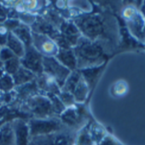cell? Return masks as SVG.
Wrapping results in <instances>:
<instances>
[{
    "instance_id": "obj_18",
    "label": "cell",
    "mask_w": 145,
    "mask_h": 145,
    "mask_svg": "<svg viewBox=\"0 0 145 145\" xmlns=\"http://www.w3.org/2000/svg\"><path fill=\"white\" fill-rule=\"evenodd\" d=\"M0 49H1V47H0Z\"/></svg>"
},
{
    "instance_id": "obj_12",
    "label": "cell",
    "mask_w": 145,
    "mask_h": 145,
    "mask_svg": "<svg viewBox=\"0 0 145 145\" xmlns=\"http://www.w3.org/2000/svg\"><path fill=\"white\" fill-rule=\"evenodd\" d=\"M21 60L17 56L4 62V69L5 71V74L12 76L18 71L21 67Z\"/></svg>"
},
{
    "instance_id": "obj_4",
    "label": "cell",
    "mask_w": 145,
    "mask_h": 145,
    "mask_svg": "<svg viewBox=\"0 0 145 145\" xmlns=\"http://www.w3.org/2000/svg\"><path fill=\"white\" fill-rule=\"evenodd\" d=\"M60 128V124L57 120L35 119L30 122L29 133L33 137L45 136L57 132Z\"/></svg>"
},
{
    "instance_id": "obj_15",
    "label": "cell",
    "mask_w": 145,
    "mask_h": 145,
    "mask_svg": "<svg viewBox=\"0 0 145 145\" xmlns=\"http://www.w3.org/2000/svg\"><path fill=\"white\" fill-rule=\"evenodd\" d=\"M10 33V31L5 26V24H0V47L6 46Z\"/></svg>"
},
{
    "instance_id": "obj_14",
    "label": "cell",
    "mask_w": 145,
    "mask_h": 145,
    "mask_svg": "<svg viewBox=\"0 0 145 145\" xmlns=\"http://www.w3.org/2000/svg\"><path fill=\"white\" fill-rule=\"evenodd\" d=\"M127 84L124 80L117 81L113 87V95L115 97H122L127 92Z\"/></svg>"
},
{
    "instance_id": "obj_5",
    "label": "cell",
    "mask_w": 145,
    "mask_h": 145,
    "mask_svg": "<svg viewBox=\"0 0 145 145\" xmlns=\"http://www.w3.org/2000/svg\"><path fill=\"white\" fill-rule=\"evenodd\" d=\"M43 56L33 47L26 48L25 55L21 58V65L26 69L31 71L38 77L43 74Z\"/></svg>"
},
{
    "instance_id": "obj_10",
    "label": "cell",
    "mask_w": 145,
    "mask_h": 145,
    "mask_svg": "<svg viewBox=\"0 0 145 145\" xmlns=\"http://www.w3.org/2000/svg\"><path fill=\"white\" fill-rule=\"evenodd\" d=\"M36 78H37V76L33 74V72L26 69L22 66H21V67L18 69V71L14 75H12V79L14 80L15 86H22L26 84L31 83Z\"/></svg>"
},
{
    "instance_id": "obj_13",
    "label": "cell",
    "mask_w": 145,
    "mask_h": 145,
    "mask_svg": "<svg viewBox=\"0 0 145 145\" xmlns=\"http://www.w3.org/2000/svg\"><path fill=\"white\" fill-rule=\"evenodd\" d=\"M15 87L14 80L12 79V76L5 74L1 79H0V91L7 93L10 91Z\"/></svg>"
},
{
    "instance_id": "obj_1",
    "label": "cell",
    "mask_w": 145,
    "mask_h": 145,
    "mask_svg": "<svg viewBox=\"0 0 145 145\" xmlns=\"http://www.w3.org/2000/svg\"><path fill=\"white\" fill-rule=\"evenodd\" d=\"M87 85L85 78L78 72H71L70 75L67 79L61 91L70 93L74 98L75 102H84L87 95Z\"/></svg>"
},
{
    "instance_id": "obj_9",
    "label": "cell",
    "mask_w": 145,
    "mask_h": 145,
    "mask_svg": "<svg viewBox=\"0 0 145 145\" xmlns=\"http://www.w3.org/2000/svg\"><path fill=\"white\" fill-rule=\"evenodd\" d=\"M11 33L22 42L26 48L33 46V32L29 26L21 23Z\"/></svg>"
},
{
    "instance_id": "obj_19",
    "label": "cell",
    "mask_w": 145,
    "mask_h": 145,
    "mask_svg": "<svg viewBox=\"0 0 145 145\" xmlns=\"http://www.w3.org/2000/svg\"><path fill=\"white\" fill-rule=\"evenodd\" d=\"M74 145H75V144H74Z\"/></svg>"
},
{
    "instance_id": "obj_3",
    "label": "cell",
    "mask_w": 145,
    "mask_h": 145,
    "mask_svg": "<svg viewBox=\"0 0 145 145\" xmlns=\"http://www.w3.org/2000/svg\"><path fill=\"white\" fill-rule=\"evenodd\" d=\"M33 47L43 57H56L60 50L50 37L36 33H33Z\"/></svg>"
},
{
    "instance_id": "obj_8",
    "label": "cell",
    "mask_w": 145,
    "mask_h": 145,
    "mask_svg": "<svg viewBox=\"0 0 145 145\" xmlns=\"http://www.w3.org/2000/svg\"><path fill=\"white\" fill-rule=\"evenodd\" d=\"M56 58L71 72L76 69L77 67V65H78L77 59H76L74 52L71 49H68V50L60 49L57 55L56 56Z\"/></svg>"
},
{
    "instance_id": "obj_2",
    "label": "cell",
    "mask_w": 145,
    "mask_h": 145,
    "mask_svg": "<svg viewBox=\"0 0 145 145\" xmlns=\"http://www.w3.org/2000/svg\"><path fill=\"white\" fill-rule=\"evenodd\" d=\"M43 67L44 72L52 77L61 89L71 74V71L64 67L56 57H44Z\"/></svg>"
},
{
    "instance_id": "obj_17",
    "label": "cell",
    "mask_w": 145,
    "mask_h": 145,
    "mask_svg": "<svg viewBox=\"0 0 145 145\" xmlns=\"http://www.w3.org/2000/svg\"><path fill=\"white\" fill-rule=\"evenodd\" d=\"M2 67H4V63L2 61H0V68H2Z\"/></svg>"
},
{
    "instance_id": "obj_6",
    "label": "cell",
    "mask_w": 145,
    "mask_h": 145,
    "mask_svg": "<svg viewBox=\"0 0 145 145\" xmlns=\"http://www.w3.org/2000/svg\"><path fill=\"white\" fill-rule=\"evenodd\" d=\"M28 100V106L36 117L39 119H45L53 114L54 111L50 100L48 97L33 96Z\"/></svg>"
},
{
    "instance_id": "obj_16",
    "label": "cell",
    "mask_w": 145,
    "mask_h": 145,
    "mask_svg": "<svg viewBox=\"0 0 145 145\" xmlns=\"http://www.w3.org/2000/svg\"><path fill=\"white\" fill-rule=\"evenodd\" d=\"M16 57L15 54L6 46L1 47L0 49V61H2L3 63Z\"/></svg>"
},
{
    "instance_id": "obj_11",
    "label": "cell",
    "mask_w": 145,
    "mask_h": 145,
    "mask_svg": "<svg viewBox=\"0 0 145 145\" xmlns=\"http://www.w3.org/2000/svg\"><path fill=\"white\" fill-rule=\"evenodd\" d=\"M6 47H8L15 54V56H17L20 59L22 58L24 56V55H25V52H26L25 45L11 32H10V35L8 37Z\"/></svg>"
},
{
    "instance_id": "obj_7",
    "label": "cell",
    "mask_w": 145,
    "mask_h": 145,
    "mask_svg": "<svg viewBox=\"0 0 145 145\" xmlns=\"http://www.w3.org/2000/svg\"><path fill=\"white\" fill-rule=\"evenodd\" d=\"M37 87L47 95H59L61 93V88L57 85L56 81L43 72V74L37 77Z\"/></svg>"
}]
</instances>
